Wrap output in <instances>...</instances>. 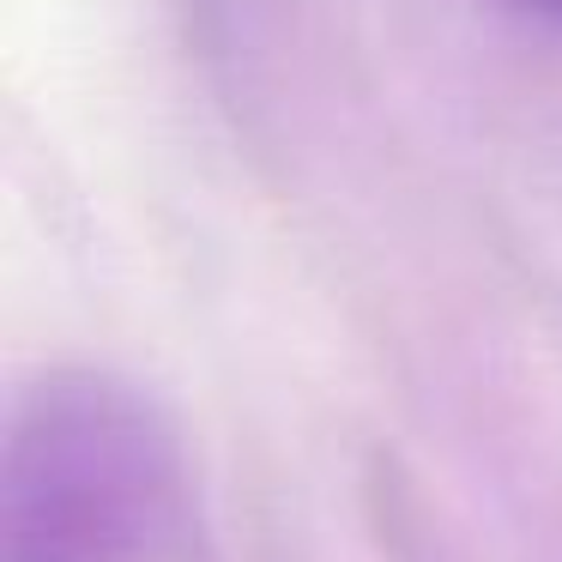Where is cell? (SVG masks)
<instances>
[{
    "label": "cell",
    "mask_w": 562,
    "mask_h": 562,
    "mask_svg": "<svg viewBox=\"0 0 562 562\" xmlns=\"http://www.w3.org/2000/svg\"><path fill=\"white\" fill-rule=\"evenodd\" d=\"M182 508V436L139 381L43 369L0 436V562H158Z\"/></svg>",
    "instance_id": "obj_1"
},
{
    "label": "cell",
    "mask_w": 562,
    "mask_h": 562,
    "mask_svg": "<svg viewBox=\"0 0 562 562\" xmlns=\"http://www.w3.org/2000/svg\"><path fill=\"white\" fill-rule=\"evenodd\" d=\"M477 7H496L514 19H538V25H562V0H477Z\"/></svg>",
    "instance_id": "obj_2"
}]
</instances>
